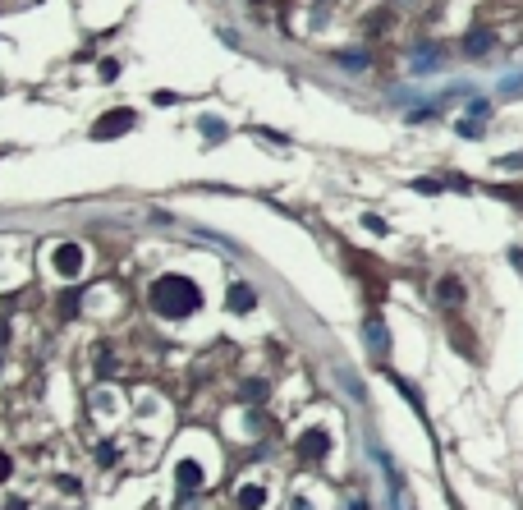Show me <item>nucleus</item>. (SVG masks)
<instances>
[{"label": "nucleus", "instance_id": "423d86ee", "mask_svg": "<svg viewBox=\"0 0 523 510\" xmlns=\"http://www.w3.org/2000/svg\"><path fill=\"white\" fill-rule=\"evenodd\" d=\"M175 474H179V487H198V483H202V469H198L193 460H184Z\"/></svg>", "mask_w": 523, "mask_h": 510}, {"label": "nucleus", "instance_id": "f257e3e1", "mask_svg": "<svg viewBox=\"0 0 523 510\" xmlns=\"http://www.w3.org/2000/svg\"><path fill=\"white\" fill-rule=\"evenodd\" d=\"M147 299H152V308L161 313V317H188V313L202 304L198 285H193L188 276H161Z\"/></svg>", "mask_w": 523, "mask_h": 510}, {"label": "nucleus", "instance_id": "1a4fd4ad", "mask_svg": "<svg viewBox=\"0 0 523 510\" xmlns=\"http://www.w3.org/2000/svg\"><path fill=\"white\" fill-rule=\"evenodd\" d=\"M368 336H372V350H385V331H381V322H368Z\"/></svg>", "mask_w": 523, "mask_h": 510}, {"label": "nucleus", "instance_id": "20e7f679", "mask_svg": "<svg viewBox=\"0 0 523 510\" xmlns=\"http://www.w3.org/2000/svg\"><path fill=\"white\" fill-rule=\"evenodd\" d=\"M253 304H257V299H253V290H248L244 280H234V285H230V313H248Z\"/></svg>", "mask_w": 523, "mask_h": 510}, {"label": "nucleus", "instance_id": "f03ea898", "mask_svg": "<svg viewBox=\"0 0 523 510\" xmlns=\"http://www.w3.org/2000/svg\"><path fill=\"white\" fill-rule=\"evenodd\" d=\"M129 124H133V110H110V115H101V120H97L92 134H97V138H120Z\"/></svg>", "mask_w": 523, "mask_h": 510}, {"label": "nucleus", "instance_id": "39448f33", "mask_svg": "<svg viewBox=\"0 0 523 510\" xmlns=\"http://www.w3.org/2000/svg\"><path fill=\"white\" fill-rule=\"evenodd\" d=\"M298 450H303V455L312 460V455H322V450H326V437L317 433V428H312V433H303V437H298Z\"/></svg>", "mask_w": 523, "mask_h": 510}, {"label": "nucleus", "instance_id": "9d476101", "mask_svg": "<svg viewBox=\"0 0 523 510\" xmlns=\"http://www.w3.org/2000/svg\"><path fill=\"white\" fill-rule=\"evenodd\" d=\"M482 47H492V37H487V32H473V37H468V51L482 56Z\"/></svg>", "mask_w": 523, "mask_h": 510}, {"label": "nucleus", "instance_id": "0eeeda50", "mask_svg": "<svg viewBox=\"0 0 523 510\" xmlns=\"http://www.w3.org/2000/svg\"><path fill=\"white\" fill-rule=\"evenodd\" d=\"M441 299H446V304H459V299H463V285L455 276H446V280H441Z\"/></svg>", "mask_w": 523, "mask_h": 510}, {"label": "nucleus", "instance_id": "6e6552de", "mask_svg": "<svg viewBox=\"0 0 523 510\" xmlns=\"http://www.w3.org/2000/svg\"><path fill=\"white\" fill-rule=\"evenodd\" d=\"M239 506H244V510H257L262 506V492H257V487H244V492H239Z\"/></svg>", "mask_w": 523, "mask_h": 510}, {"label": "nucleus", "instance_id": "7ed1b4c3", "mask_svg": "<svg viewBox=\"0 0 523 510\" xmlns=\"http://www.w3.org/2000/svg\"><path fill=\"white\" fill-rule=\"evenodd\" d=\"M55 267H60V276L74 280L78 267H83V248H78V244H60V248H55Z\"/></svg>", "mask_w": 523, "mask_h": 510}, {"label": "nucleus", "instance_id": "9b49d317", "mask_svg": "<svg viewBox=\"0 0 523 510\" xmlns=\"http://www.w3.org/2000/svg\"><path fill=\"white\" fill-rule=\"evenodd\" d=\"M0 478H10V460L5 455H0Z\"/></svg>", "mask_w": 523, "mask_h": 510}]
</instances>
